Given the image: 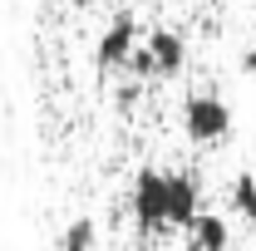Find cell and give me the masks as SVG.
Returning <instances> with one entry per match:
<instances>
[{
    "label": "cell",
    "mask_w": 256,
    "mask_h": 251,
    "mask_svg": "<svg viewBox=\"0 0 256 251\" xmlns=\"http://www.w3.org/2000/svg\"><path fill=\"white\" fill-rule=\"evenodd\" d=\"M133 54H138V25H133V15H118L108 30L98 34L94 60L104 69H124V64H133Z\"/></svg>",
    "instance_id": "obj_4"
},
{
    "label": "cell",
    "mask_w": 256,
    "mask_h": 251,
    "mask_svg": "<svg viewBox=\"0 0 256 251\" xmlns=\"http://www.w3.org/2000/svg\"><path fill=\"white\" fill-rule=\"evenodd\" d=\"M188 246L192 251H226V246H232V226H226V217L202 212V217L188 226Z\"/></svg>",
    "instance_id": "obj_6"
},
{
    "label": "cell",
    "mask_w": 256,
    "mask_h": 251,
    "mask_svg": "<svg viewBox=\"0 0 256 251\" xmlns=\"http://www.w3.org/2000/svg\"><path fill=\"white\" fill-rule=\"evenodd\" d=\"M182 64H188V40L178 30L148 34V44H138V54H133V69L148 79H172V74H182Z\"/></svg>",
    "instance_id": "obj_2"
},
{
    "label": "cell",
    "mask_w": 256,
    "mask_h": 251,
    "mask_svg": "<svg viewBox=\"0 0 256 251\" xmlns=\"http://www.w3.org/2000/svg\"><path fill=\"white\" fill-rule=\"evenodd\" d=\"M232 212L256 226V172H236L232 178Z\"/></svg>",
    "instance_id": "obj_7"
},
{
    "label": "cell",
    "mask_w": 256,
    "mask_h": 251,
    "mask_svg": "<svg viewBox=\"0 0 256 251\" xmlns=\"http://www.w3.org/2000/svg\"><path fill=\"white\" fill-rule=\"evenodd\" d=\"M60 251H94V222H74V226L64 232Z\"/></svg>",
    "instance_id": "obj_8"
},
{
    "label": "cell",
    "mask_w": 256,
    "mask_h": 251,
    "mask_svg": "<svg viewBox=\"0 0 256 251\" xmlns=\"http://www.w3.org/2000/svg\"><path fill=\"white\" fill-rule=\"evenodd\" d=\"M202 192H197V178L188 172H168V226H182L188 232L192 222L202 217Z\"/></svg>",
    "instance_id": "obj_5"
},
{
    "label": "cell",
    "mask_w": 256,
    "mask_h": 251,
    "mask_svg": "<svg viewBox=\"0 0 256 251\" xmlns=\"http://www.w3.org/2000/svg\"><path fill=\"white\" fill-rule=\"evenodd\" d=\"M182 128H188L192 143H202V148H212V143H222L226 133H232V108H226L222 94H192L182 104Z\"/></svg>",
    "instance_id": "obj_1"
},
{
    "label": "cell",
    "mask_w": 256,
    "mask_h": 251,
    "mask_svg": "<svg viewBox=\"0 0 256 251\" xmlns=\"http://www.w3.org/2000/svg\"><path fill=\"white\" fill-rule=\"evenodd\" d=\"M128 207H133V222L143 232H158L168 226V172L148 168L133 178V192H128Z\"/></svg>",
    "instance_id": "obj_3"
}]
</instances>
